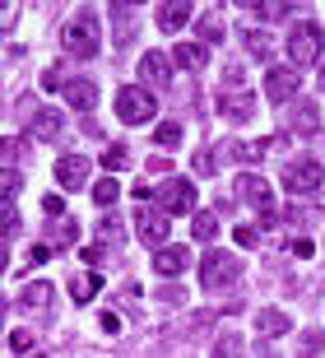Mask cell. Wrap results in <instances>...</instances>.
<instances>
[{"label":"cell","instance_id":"cell-1","mask_svg":"<svg viewBox=\"0 0 325 358\" xmlns=\"http://www.w3.org/2000/svg\"><path fill=\"white\" fill-rule=\"evenodd\" d=\"M61 42L70 56H98L103 52V19L93 10H75L61 28Z\"/></svg>","mask_w":325,"mask_h":358},{"label":"cell","instance_id":"cell-2","mask_svg":"<svg viewBox=\"0 0 325 358\" xmlns=\"http://www.w3.org/2000/svg\"><path fill=\"white\" fill-rule=\"evenodd\" d=\"M288 66L293 70H302V66H316V61H321V52H325V33H321V24H312V19H307V24H298L293 28V33H288Z\"/></svg>","mask_w":325,"mask_h":358},{"label":"cell","instance_id":"cell-3","mask_svg":"<svg viewBox=\"0 0 325 358\" xmlns=\"http://www.w3.org/2000/svg\"><path fill=\"white\" fill-rule=\"evenodd\" d=\"M237 275H242V261H237L233 252L209 247V252L200 256V284H205V289H228Z\"/></svg>","mask_w":325,"mask_h":358},{"label":"cell","instance_id":"cell-4","mask_svg":"<svg viewBox=\"0 0 325 358\" xmlns=\"http://www.w3.org/2000/svg\"><path fill=\"white\" fill-rule=\"evenodd\" d=\"M117 117L126 126H144L158 117V98L149 89H117Z\"/></svg>","mask_w":325,"mask_h":358},{"label":"cell","instance_id":"cell-5","mask_svg":"<svg viewBox=\"0 0 325 358\" xmlns=\"http://www.w3.org/2000/svg\"><path fill=\"white\" fill-rule=\"evenodd\" d=\"M154 200L163 214H191L195 219V182H186V177H168L163 186H154Z\"/></svg>","mask_w":325,"mask_h":358},{"label":"cell","instance_id":"cell-6","mask_svg":"<svg viewBox=\"0 0 325 358\" xmlns=\"http://www.w3.org/2000/svg\"><path fill=\"white\" fill-rule=\"evenodd\" d=\"M321 182H325V168L316 159H293V163H284V191H288V196H307V191H316Z\"/></svg>","mask_w":325,"mask_h":358},{"label":"cell","instance_id":"cell-7","mask_svg":"<svg viewBox=\"0 0 325 358\" xmlns=\"http://www.w3.org/2000/svg\"><path fill=\"white\" fill-rule=\"evenodd\" d=\"M135 233H140L144 247L163 252V247H168V214L158 210V205H140V214H135Z\"/></svg>","mask_w":325,"mask_h":358},{"label":"cell","instance_id":"cell-8","mask_svg":"<svg viewBox=\"0 0 325 358\" xmlns=\"http://www.w3.org/2000/svg\"><path fill=\"white\" fill-rule=\"evenodd\" d=\"M172 56H163V52H144L140 56V84H149V89H168L172 84Z\"/></svg>","mask_w":325,"mask_h":358},{"label":"cell","instance_id":"cell-9","mask_svg":"<svg viewBox=\"0 0 325 358\" xmlns=\"http://www.w3.org/2000/svg\"><path fill=\"white\" fill-rule=\"evenodd\" d=\"M298 89H302V84H298V70H293V66L265 70V98H270V103H288Z\"/></svg>","mask_w":325,"mask_h":358},{"label":"cell","instance_id":"cell-10","mask_svg":"<svg viewBox=\"0 0 325 358\" xmlns=\"http://www.w3.org/2000/svg\"><path fill=\"white\" fill-rule=\"evenodd\" d=\"M195 19V5H186V0H163L154 10V24L163 28V33H177V28H186Z\"/></svg>","mask_w":325,"mask_h":358},{"label":"cell","instance_id":"cell-11","mask_svg":"<svg viewBox=\"0 0 325 358\" xmlns=\"http://www.w3.org/2000/svg\"><path fill=\"white\" fill-rule=\"evenodd\" d=\"M56 182H61L65 191H79V186L89 182V159H84V154H61V159H56Z\"/></svg>","mask_w":325,"mask_h":358},{"label":"cell","instance_id":"cell-12","mask_svg":"<svg viewBox=\"0 0 325 358\" xmlns=\"http://www.w3.org/2000/svg\"><path fill=\"white\" fill-rule=\"evenodd\" d=\"M288 131L293 135H316L321 131V107H316L312 98H298L293 112H288Z\"/></svg>","mask_w":325,"mask_h":358},{"label":"cell","instance_id":"cell-13","mask_svg":"<svg viewBox=\"0 0 325 358\" xmlns=\"http://www.w3.org/2000/svg\"><path fill=\"white\" fill-rule=\"evenodd\" d=\"M219 112L228 121H251L256 117V93L237 89V93H219Z\"/></svg>","mask_w":325,"mask_h":358},{"label":"cell","instance_id":"cell-14","mask_svg":"<svg viewBox=\"0 0 325 358\" xmlns=\"http://www.w3.org/2000/svg\"><path fill=\"white\" fill-rule=\"evenodd\" d=\"M237 200L265 210V205H270V182H265L260 173H242V177H237Z\"/></svg>","mask_w":325,"mask_h":358},{"label":"cell","instance_id":"cell-15","mask_svg":"<svg viewBox=\"0 0 325 358\" xmlns=\"http://www.w3.org/2000/svg\"><path fill=\"white\" fill-rule=\"evenodd\" d=\"M186 266H191V252H186V247H163V252H154V275H163V279L186 275Z\"/></svg>","mask_w":325,"mask_h":358},{"label":"cell","instance_id":"cell-16","mask_svg":"<svg viewBox=\"0 0 325 358\" xmlns=\"http://www.w3.org/2000/svg\"><path fill=\"white\" fill-rule=\"evenodd\" d=\"M172 66L177 70H205L209 66V47L205 42H177V47H172Z\"/></svg>","mask_w":325,"mask_h":358},{"label":"cell","instance_id":"cell-17","mask_svg":"<svg viewBox=\"0 0 325 358\" xmlns=\"http://www.w3.org/2000/svg\"><path fill=\"white\" fill-rule=\"evenodd\" d=\"M33 135H38V140H47V145H52V140H61V135H65V117L56 112V107H42L38 117H33Z\"/></svg>","mask_w":325,"mask_h":358},{"label":"cell","instance_id":"cell-18","mask_svg":"<svg viewBox=\"0 0 325 358\" xmlns=\"http://www.w3.org/2000/svg\"><path fill=\"white\" fill-rule=\"evenodd\" d=\"M61 93L70 98V107H79V112H93V107H98V84L93 80H70Z\"/></svg>","mask_w":325,"mask_h":358},{"label":"cell","instance_id":"cell-19","mask_svg":"<svg viewBox=\"0 0 325 358\" xmlns=\"http://www.w3.org/2000/svg\"><path fill=\"white\" fill-rule=\"evenodd\" d=\"M293 321H288V312H279V307H265V312H256V335H265V340H274V335H284Z\"/></svg>","mask_w":325,"mask_h":358},{"label":"cell","instance_id":"cell-20","mask_svg":"<svg viewBox=\"0 0 325 358\" xmlns=\"http://www.w3.org/2000/svg\"><path fill=\"white\" fill-rule=\"evenodd\" d=\"M191 228H195V238H214L219 233V210H195V219H191Z\"/></svg>","mask_w":325,"mask_h":358},{"label":"cell","instance_id":"cell-21","mask_svg":"<svg viewBox=\"0 0 325 358\" xmlns=\"http://www.w3.org/2000/svg\"><path fill=\"white\" fill-rule=\"evenodd\" d=\"M98 289H103V275H79L75 289H70V298H75V303H89Z\"/></svg>","mask_w":325,"mask_h":358},{"label":"cell","instance_id":"cell-22","mask_svg":"<svg viewBox=\"0 0 325 358\" xmlns=\"http://www.w3.org/2000/svg\"><path fill=\"white\" fill-rule=\"evenodd\" d=\"M103 168H107V177H112V173H121V168H130V149H126V145L103 149Z\"/></svg>","mask_w":325,"mask_h":358},{"label":"cell","instance_id":"cell-23","mask_svg":"<svg viewBox=\"0 0 325 358\" xmlns=\"http://www.w3.org/2000/svg\"><path fill=\"white\" fill-rule=\"evenodd\" d=\"M117 196H121V186H117V177H103V182L93 186V200H98V205H117Z\"/></svg>","mask_w":325,"mask_h":358},{"label":"cell","instance_id":"cell-24","mask_svg":"<svg viewBox=\"0 0 325 358\" xmlns=\"http://www.w3.org/2000/svg\"><path fill=\"white\" fill-rule=\"evenodd\" d=\"M47 303H52V284H42V279H38V284H28V289H24V307H47Z\"/></svg>","mask_w":325,"mask_h":358},{"label":"cell","instance_id":"cell-25","mask_svg":"<svg viewBox=\"0 0 325 358\" xmlns=\"http://www.w3.org/2000/svg\"><path fill=\"white\" fill-rule=\"evenodd\" d=\"M200 42H223V19L219 14H205V19H200Z\"/></svg>","mask_w":325,"mask_h":358},{"label":"cell","instance_id":"cell-26","mask_svg":"<svg viewBox=\"0 0 325 358\" xmlns=\"http://www.w3.org/2000/svg\"><path fill=\"white\" fill-rule=\"evenodd\" d=\"M247 52L256 56V61H270V38L256 33V28H247Z\"/></svg>","mask_w":325,"mask_h":358},{"label":"cell","instance_id":"cell-27","mask_svg":"<svg viewBox=\"0 0 325 358\" xmlns=\"http://www.w3.org/2000/svg\"><path fill=\"white\" fill-rule=\"evenodd\" d=\"M214 358H247V349H242L237 335H223L219 345H214Z\"/></svg>","mask_w":325,"mask_h":358},{"label":"cell","instance_id":"cell-28","mask_svg":"<svg viewBox=\"0 0 325 358\" xmlns=\"http://www.w3.org/2000/svg\"><path fill=\"white\" fill-rule=\"evenodd\" d=\"M256 14L260 19H284V14H293V5H284V0H260Z\"/></svg>","mask_w":325,"mask_h":358},{"label":"cell","instance_id":"cell-29","mask_svg":"<svg viewBox=\"0 0 325 358\" xmlns=\"http://www.w3.org/2000/svg\"><path fill=\"white\" fill-rule=\"evenodd\" d=\"M154 140H158V145H163V149L182 145V126H177V121H168V126H158V131H154Z\"/></svg>","mask_w":325,"mask_h":358},{"label":"cell","instance_id":"cell-30","mask_svg":"<svg viewBox=\"0 0 325 358\" xmlns=\"http://www.w3.org/2000/svg\"><path fill=\"white\" fill-rule=\"evenodd\" d=\"M195 173H200V177H214V173H219V163H214V154H209V149H200V154H195Z\"/></svg>","mask_w":325,"mask_h":358},{"label":"cell","instance_id":"cell-31","mask_svg":"<svg viewBox=\"0 0 325 358\" xmlns=\"http://www.w3.org/2000/svg\"><path fill=\"white\" fill-rule=\"evenodd\" d=\"M5 238H19V210H14V200H5Z\"/></svg>","mask_w":325,"mask_h":358},{"label":"cell","instance_id":"cell-32","mask_svg":"<svg viewBox=\"0 0 325 358\" xmlns=\"http://www.w3.org/2000/svg\"><path fill=\"white\" fill-rule=\"evenodd\" d=\"M237 242H242V247H256L260 242V228H251V224H237V233H233Z\"/></svg>","mask_w":325,"mask_h":358},{"label":"cell","instance_id":"cell-33","mask_svg":"<svg viewBox=\"0 0 325 358\" xmlns=\"http://www.w3.org/2000/svg\"><path fill=\"white\" fill-rule=\"evenodd\" d=\"M52 238H56V242H75V238H79V224H75V219H70V224H56Z\"/></svg>","mask_w":325,"mask_h":358},{"label":"cell","instance_id":"cell-34","mask_svg":"<svg viewBox=\"0 0 325 358\" xmlns=\"http://www.w3.org/2000/svg\"><path fill=\"white\" fill-rule=\"evenodd\" d=\"M19 186H24V182H19V173H14V168H5V200L19 196Z\"/></svg>","mask_w":325,"mask_h":358},{"label":"cell","instance_id":"cell-35","mask_svg":"<svg viewBox=\"0 0 325 358\" xmlns=\"http://www.w3.org/2000/svg\"><path fill=\"white\" fill-rule=\"evenodd\" d=\"M28 345H33V335H28V331H10V349H19V354H24Z\"/></svg>","mask_w":325,"mask_h":358},{"label":"cell","instance_id":"cell-36","mask_svg":"<svg viewBox=\"0 0 325 358\" xmlns=\"http://www.w3.org/2000/svg\"><path fill=\"white\" fill-rule=\"evenodd\" d=\"M14 19H19V5H5V10H0V28L10 33V28H14Z\"/></svg>","mask_w":325,"mask_h":358},{"label":"cell","instance_id":"cell-37","mask_svg":"<svg viewBox=\"0 0 325 358\" xmlns=\"http://www.w3.org/2000/svg\"><path fill=\"white\" fill-rule=\"evenodd\" d=\"M42 205H47V214H61V210H65L61 196H42Z\"/></svg>","mask_w":325,"mask_h":358},{"label":"cell","instance_id":"cell-38","mask_svg":"<svg viewBox=\"0 0 325 358\" xmlns=\"http://www.w3.org/2000/svg\"><path fill=\"white\" fill-rule=\"evenodd\" d=\"M47 256H52V247H33V252H28V261H33V266H42Z\"/></svg>","mask_w":325,"mask_h":358},{"label":"cell","instance_id":"cell-39","mask_svg":"<svg viewBox=\"0 0 325 358\" xmlns=\"http://www.w3.org/2000/svg\"><path fill=\"white\" fill-rule=\"evenodd\" d=\"M103 331H107V335H117V331H121V321L112 317V312H103Z\"/></svg>","mask_w":325,"mask_h":358},{"label":"cell","instance_id":"cell-40","mask_svg":"<svg viewBox=\"0 0 325 358\" xmlns=\"http://www.w3.org/2000/svg\"><path fill=\"white\" fill-rule=\"evenodd\" d=\"M321 89H325V66H321Z\"/></svg>","mask_w":325,"mask_h":358}]
</instances>
